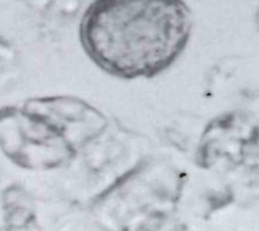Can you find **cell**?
Instances as JSON below:
<instances>
[{"label": "cell", "mask_w": 259, "mask_h": 231, "mask_svg": "<svg viewBox=\"0 0 259 231\" xmlns=\"http://www.w3.org/2000/svg\"><path fill=\"white\" fill-rule=\"evenodd\" d=\"M191 28L184 0H93L80 20L79 40L105 73L151 78L179 58Z\"/></svg>", "instance_id": "cell-1"}, {"label": "cell", "mask_w": 259, "mask_h": 231, "mask_svg": "<svg viewBox=\"0 0 259 231\" xmlns=\"http://www.w3.org/2000/svg\"><path fill=\"white\" fill-rule=\"evenodd\" d=\"M210 159H227L242 168L253 188L259 189V126L241 125L235 118L214 124L207 141Z\"/></svg>", "instance_id": "cell-2"}]
</instances>
